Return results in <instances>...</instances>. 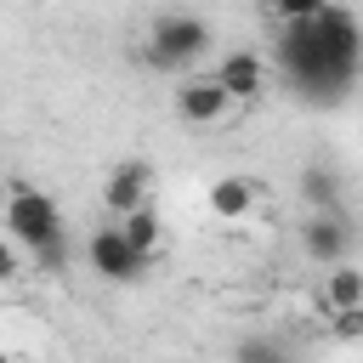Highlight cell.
Masks as SVG:
<instances>
[{"label":"cell","instance_id":"1","mask_svg":"<svg viewBox=\"0 0 363 363\" xmlns=\"http://www.w3.org/2000/svg\"><path fill=\"white\" fill-rule=\"evenodd\" d=\"M278 74L306 102H340L363 68V28L346 6H323L318 17L284 23L278 34Z\"/></svg>","mask_w":363,"mask_h":363},{"label":"cell","instance_id":"2","mask_svg":"<svg viewBox=\"0 0 363 363\" xmlns=\"http://www.w3.org/2000/svg\"><path fill=\"white\" fill-rule=\"evenodd\" d=\"M204 51H210V23L193 11H164L147 28V68H159V74H182Z\"/></svg>","mask_w":363,"mask_h":363},{"label":"cell","instance_id":"3","mask_svg":"<svg viewBox=\"0 0 363 363\" xmlns=\"http://www.w3.org/2000/svg\"><path fill=\"white\" fill-rule=\"evenodd\" d=\"M6 233L17 238V244H45V238H62L68 233V221H62V204L45 193V187H28V182H17L11 187V199H6Z\"/></svg>","mask_w":363,"mask_h":363},{"label":"cell","instance_id":"4","mask_svg":"<svg viewBox=\"0 0 363 363\" xmlns=\"http://www.w3.org/2000/svg\"><path fill=\"white\" fill-rule=\"evenodd\" d=\"M85 261H91V272H96V278H108V284H130V278H142V272H147V261H153V255H147L125 227H102V233H91Z\"/></svg>","mask_w":363,"mask_h":363},{"label":"cell","instance_id":"5","mask_svg":"<svg viewBox=\"0 0 363 363\" xmlns=\"http://www.w3.org/2000/svg\"><path fill=\"white\" fill-rule=\"evenodd\" d=\"M227 102H233V91L221 85V74H187L176 85V119L182 125H216L227 113Z\"/></svg>","mask_w":363,"mask_h":363},{"label":"cell","instance_id":"6","mask_svg":"<svg viewBox=\"0 0 363 363\" xmlns=\"http://www.w3.org/2000/svg\"><path fill=\"white\" fill-rule=\"evenodd\" d=\"M346 244H352V233H346L340 210H312V216H306V227H301V250H306V261L335 267V261H346Z\"/></svg>","mask_w":363,"mask_h":363},{"label":"cell","instance_id":"7","mask_svg":"<svg viewBox=\"0 0 363 363\" xmlns=\"http://www.w3.org/2000/svg\"><path fill=\"white\" fill-rule=\"evenodd\" d=\"M147 182H153V170H147L142 159H119V164L108 170V182H102V204H108L113 216H130L136 204H147Z\"/></svg>","mask_w":363,"mask_h":363},{"label":"cell","instance_id":"8","mask_svg":"<svg viewBox=\"0 0 363 363\" xmlns=\"http://www.w3.org/2000/svg\"><path fill=\"white\" fill-rule=\"evenodd\" d=\"M216 74H221V85L233 91V102H255V96L267 91V62H261L255 51H227Z\"/></svg>","mask_w":363,"mask_h":363},{"label":"cell","instance_id":"9","mask_svg":"<svg viewBox=\"0 0 363 363\" xmlns=\"http://www.w3.org/2000/svg\"><path fill=\"white\" fill-rule=\"evenodd\" d=\"M210 210H216L221 221H244V216L255 210V182H250V176H221V182H210Z\"/></svg>","mask_w":363,"mask_h":363},{"label":"cell","instance_id":"10","mask_svg":"<svg viewBox=\"0 0 363 363\" xmlns=\"http://www.w3.org/2000/svg\"><path fill=\"white\" fill-rule=\"evenodd\" d=\"M323 306H329V312H340V306H363V267L335 261V267L323 272Z\"/></svg>","mask_w":363,"mask_h":363},{"label":"cell","instance_id":"11","mask_svg":"<svg viewBox=\"0 0 363 363\" xmlns=\"http://www.w3.org/2000/svg\"><path fill=\"white\" fill-rule=\"evenodd\" d=\"M119 227H125L147 255H153V250H159V238H164V221H159V210H153V204H136L130 216H119Z\"/></svg>","mask_w":363,"mask_h":363},{"label":"cell","instance_id":"12","mask_svg":"<svg viewBox=\"0 0 363 363\" xmlns=\"http://www.w3.org/2000/svg\"><path fill=\"white\" fill-rule=\"evenodd\" d=\"M301 199H306V210H340V187H335L329 170H306L301 176Z\"/></svg>","mask_w":363,"mask_h":363},{"label":"cell","instance_id":"13","mask_svg":"<svg viewBox=\"0 0 363 363\" xmlns=\"http://www.w3.org/2000/svg\"><path fill=\"white\" fill-rule=\"evenodd\" d=\"M28 261H34V272H68V233H62V238L34 244V250H28Z\"/></svg>","mask_w":363,"mask_h":363},{"label":"cell","instance_id":"14","mask_svg":"<svg viewBox=\"0 0 363 363\" xmlns=\"http://www.w3.org/2000/svg\"><path fill=\"white\" fill-rule=\"evenodd\" d=\"M329 0H267V11L278 17V23H301V17H318Z\"/></svg>","mask_w":363,"mask_h":363},{"label":"cell","instance_id":"15","mask_svg":"<svg viewBox=\"0 0 363 363\" xmlns=\"http://www.w3.org/2000/svg\"><path fill=\"white\" fill-rule=\"evenodd\" d=\"M335 318V335L340 340H363V306H340V312H329Z\"/></svg>","mask_w":363,"mask_h":363},{"label":"cell","instance_id":"16","mask_svg":"<svg viewBox=\"0 0 363 363\" xmlns=\"http://www.w3.org/2000/svg\"><path fill=\"white\" fill-rule=\"evenodd\" d=\"M238 357H284V346H278V340H244Z\"/></svg>","mask_w":363,"mask_h":363}]
</instances>
